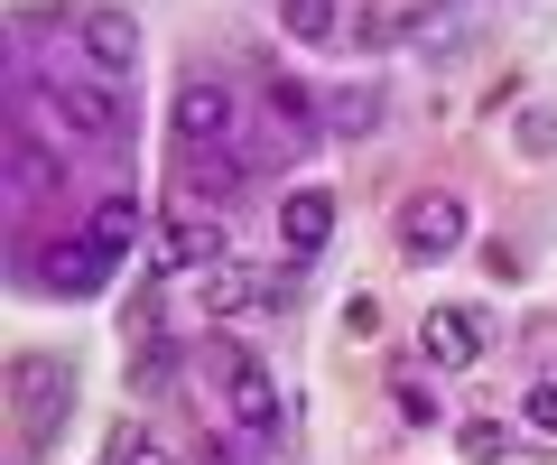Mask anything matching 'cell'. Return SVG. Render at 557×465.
Listing matches in <instances>:
<instances>
[{
	"label": "cell",
	"mask_w": 557,
	"mask_h": 465,
	"mask_svg": "<svg viewBox=\"0 0 557 465\" xmlns=\"http://www.w3.org/2000/svg\"><path fill=\"white\" fill-rule=\"evenodd\" d=\"M214 372H223V409H233L242 438H278V382L260 372V354H242V344H214Z\"/></svg>",
	"instance_id": "cell-3"
},
{
	"label": "cell",
	"mask_w": 557,
	"mask_h": 465,
	"mask_svg": "<svg viewBox=\"0 0 557 465\" xmlns=\"http://www.w3.org/2000/svg\"><path fill=\"white\" fill-rule=\"evenodd\" d=\"M38 280L57 289V298H94V289L112 280V252H102L94 233H75L65 252H47V261H38Z\"/></svg>",
	"instance_id": "cell-8"
},
{
	"label": "cell",
	"mask_w": 557,
	"mask_h": 465,
	"mask_svg": "<svg viewBox=\"0 0 557 465\" xmlns=\"http://www.w3.org/2000/svg\"><path fill=\"white\" fill-rule=\"evenodd\" d=\"M391 243H399V261H409V270L446 261V252L465 243V205L446 196V186H418V196L399 205V233H391Z\"/></svg>",
	"instance_id": "cell-2"
},
{
	"label": "cell",
	"mask_w": 557,
	"mask_h": 465,
	"mask_svg": "<svg viewBox=\"0 0 557 465\" xmlns=\"http://www.w3.org/2000/svg\"><path fill=\"white\" fill-rule=\"evenodd\" d=\"M372 122H381V94H372V84H344V94H325V131H335V140H362Z\"/></svg>",
	"instance_id": "cell-14"
},
{
	"label": "cell",
	"mask_w": 557,
	"mask_h": 465,
	"mask_svg": "<svg viewBox=\"0 0 557 465\" xmlns=\"http://www.w3.org/2000/svg\"><path fill=\"white\" fill-rule=\"evenodd\" d=\"M38 186H65V159H47L38 131H10V196H38Z\"/></svg>",
	"instance_id": "cell-11"
},
{
	"label": "cell",
	"mask_w": 557,
	"mask_h": 465,
	"mask_svg": "<svg viewBox=\"0 0 557 465\" xmlns=\"http://www.w3.org/2000/svg\"><path fill=\"white\" fill-rule=\"evenodd\" d=\"M84 233H94V243H102V252H112V261H121V252H131L139 233H149V215H139V196H102Z\"/></svg>",
	"instance_id": "cell-12"
},
{
	"label": "cell",
	"mask_w": 557,
	"mask_h": 465,
	"mask_svg": "<svg viewBox=\"0 0 557 465\" xmlns=\"http://www.w3.org/2000/svg\"><path fill=\"white\" fill-rule=\"evenodd\" d=\"M260 102H270V131H278V149H307V140H317V94H307L298 75H278Z\"/></svg>",
	"instance_id": "cell-10"
},
{
	"label": "cell",
	"mask_w": 557,
	"mask_h": 465,
	"mask_svg": "<svg viewBox=\"0 0 557 465\" xmlns=\"http://www.w3.org/2000/svg\"><path fill=\"white\" fill-rule=\"evenodd\" d=\"M186 186H214V196L242 186V149L233 140H223V149H186Z\"/></svg>",
	"instance_id": "cell-16"
},
{
	"label": "cell",
	"mask_w": 557,
	"mask_h": 465,
	"mask_svg": "<svg viewBox=\"0 0 557 465\" xmlns=\"http://www.w3.org/2000/svg\"><path fill=\"white\" fill-rule=\"evenodd\" d=\"M418 354H428L437 372H465L483 354V317H474V307H437V317L418 326Z\"/></svg>",
	"instance_id": "cell-7"
},
{
	"label": "cell",
	"mask_w": 557,
	"mask_h": 465,
	"mask_svg": "<svg viewBox=\"0 0 557 465\" xmlns=\"http://www.w3.org/2000/svg\"><path fill=\"white\" fill-rule=\"evenodd\" d=\"M520 419H530V438H557V382H530V401H520Z\"/></svg>",
	"instance_id": "cell-20"
},
{
	"label": "cell",
	"mask_w": 557,
	"mask_h": 465,
	"mask_svg": "<svg viewBox=\"0 0 557 465\" xmlns=\"http://www.w3.org/2000/svg\"><path fill=\"white\" fill-rule=\"evenodd\" d=\"M325 233H335V196H325V186H298V196H278V243L298 252H325Z\"/></svg>",
	"instance_id": "cell-9"
},
{
	"label": "cell",
	"mask_w": 557,
	"mask_h": 465,
	"mask_svg": "<svg viewBox=\"0 0 557 465\" xmlns=\"http://www.w3.org/2000/svg\"><path fill=\"white\" fill-rule=\"evenodd\" d=\"M75 47L102 65V75H131L139 65V20L131 10H75Z\"/></svg>",
	"instance_id": "cell-6"
},
{
	"label": "cell",
	"mask_w": 557,
	"mask_h": 465,
	"mask_svg": "<svg viewBox=\"0 0 557 465\" xmlns=\"http://www.w3.org/2000/svg\"><path fill=\"white\" fill-rule=\"evenodd\" d=\"M465 465H502V456H511V428H502V419H465Z\"/></svg>",
	"instance_id": "cell-17"
},
{
	"label": "cell",
	"mask_w": 557,
	"mask_h": 465,
	"mask_svg": "<svg viewBox=\"0 0 557 465\" xmlns=\"http://www.w3.org/2000/svg\"><path fill=\"white\" fill-rule=\"evenodd\" d=\"M520 159H557V112H520Z\"/></svg>",
	"instance_id": "cell-19"
},
{
	"label": "cell",
	"mask_w": 557,
	"mask_h": 465,
	"mask_svg": "<svg viewBox=\"0 0 557 465\" xmlns=\"http://www.w3.org/2000/svg\"><path fill=\"white\" fill-rule=\"evenodd\" d=\"M159 261L168 270H223V223L214 215H196V205H168V243H159Z\"/></svg>",
	"instance_id": "cell-5"
},
{
	"label": "cell",
	"mask_w": 557,
	"mask_h": 465,
	"mask_svg": "<svg viewBox=\"0 0 557 465\" xmlns=\"http://www.w3.org/2000/svg\"><path fill=\"white\" fill-rule=\"evenodd\" d=\"M391 401H399V419H409V428H437V391L418 382V372H399V382H391Z\"/></svg>",
	"instance_id": "cell-18"
},
{
	"label": "cell",
	"mask_w": 557,
	"mask_h": 465,
	"mask_svg": "<svg viewBox=\"0 0 557 465\" xmlns=\"http://www.w3.org/2000/svg\"><path fill=\"white\" fill-rule=\"evenodd\" d=\"M47 112H57V131H75L94 149L131 140V102L112 94V75H47Z\"/></svg>",
	"instance_id": "cell-1"
},
{
	"label": "cell",
	"mask_w": 557,
	"mask_h": 465,
	"mask_svg": "<svg viewBox=\"0 0 557 465\" xmlns=\"http://www.w3.org/2000/svg\"><path fill=\"white\" fill-rule=\"evenodd\" d=\"M270 298V280H251V270H205V317H242V307H260Z\"/></svg>",
	"instance_id": "cell-13"
},
{
	"label": "cell",
	"mask_w": 557,
	"mask_h": 465,
	"mask_svg": "<svg viewBox=\"0 0 557 465\" xmlns=\"http://www.w3.org/2000/svg\"><path fill=\"white\" fill-rule=\"evenodd\" d=\"M112 465H177V456H159L139 428H112Z\"/></svg>",
	"instance_id": "cell-21"
},
{
	"label": "cell",
	"mask_w": 557,
	"mask_h": 465,
	"mask_svg": "<svg viewBox=\"0 0 557 465\" xmlns=\"http://www.w3.org/2000/svg\"><path fill=\"white\" fill-rule=\"evenodd\" d=\"M278 20H288V38H307V47H325L344 28V0H278Z\"/></svg>",
	"instance_id": "cell-15"
},
{
	"label": "cell",
	"mask_w": 557,
	"mask_h": 465,
	"mask_svg": "<svg viewBox=\"0 0 557 465\" xmlns=\"http://www.w3.org/2000/svg\"><path fill=\"white\" fill-rule=\"evenodd\" d=\"M233 140V94L214 75H186L177 84V149H223Z\"/></svg>",
	"instance_id": "cell-4"
}]
</instances>
